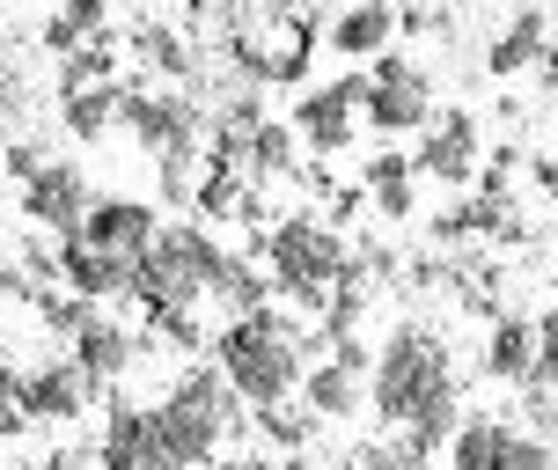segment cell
<instances>
[{
  "label": "cell",
  "instance_id": "obj_1",
  "mask_svg": "<svg viewBox=\"0 0 558 470\" xmlns=\"http://www.w3.org/2000/svg\"><path fill=\"white\" fill-rule=\"evenodd\" d=\"M367 397H375V412L404 426V442L418 456H434L441 442H456V360H448L441 332H426V324H397L383 346H375V375H367Z\"/></svg>",
  "mask_w": 558,
  "mask_h": 470
},
{
  "label": "cell",
  "instance_id": "obj_2",
  "mask_svg": "<svg viewBox=\"0 0 558 470\" xmlns=\"http://www.w3.org/2000/svg\"><path fill=\"white\" fill-rule=\"evenodd\" d=\"M302 324L294 316H279L272 302L251 309V316H228V332L214 338V360H221V375L243 389V405H287L308 375V346H302Z\"/></svg>",
  "mask_w": 558,
  "mask_h": 470
},
{
  "label": "cell",
  "instance_id": "obj_3",
  "mask_svg": "<svg viewBox=\"0 0 558 470\" xmlns=\"http://www.w3.org/2000/svg\"><path fill=\"white\" fill-rule=\"evenodd\" d=\"M243 412H251V405H243V389L221 375V360H214V367H184L177 389L155 405L177 470H206V463H214L228 434H243Z\"/></svg>",
  "mask_w": 558,
  "mask_h": 470
},
{
  "label": "cell",
  "instance_id": "obj_4",
  "mask_svg": "<svg viewBox=\"0 0 558 470\" xmlns=\"http://www.w3.org/2000/svg\"><path fill=\"white\" fill-rule=\"evenodd\" d=\"M265 273H272V287L287 294V302H302L308 316H324V302H331V287L345 279V265H353V243L338 236V221H324V214H287V221L265 228Z\"/></svg>",
  "mask_w": 558,
  "mask_h": 470
},
{
  "label": "cell",
  "instance_id": "obj_5",
  "mask_svg": "<svg viewBox=\"0 0 558 470\" xmlns=\"http://www.w3.org/2000/svg\"><path fill=\"white\" fill-rule=\"evenodd\" d=\"M221 265L228 250L206 236L198 221H177L155 236V250L140 257L133 273V302L147 309V316H162V309H198V294H214L221 287Z\"/></svg>",
  "mask_w": 558,
  "mask_h": 470
},
{
  "label": "cell",
  "instance_id": "obj_6",
  "mask_svg": "<svg viewBox=\"0 0 558 470\" xmlns=\"http://www.w3.org/2000/svg\"><path fill=\"white\" fill-rule=\"evenodd\" d=\"M367 125L375 133H426L434 125V82L412 52H383L367 59Z\"/></svg>",
  "mask_w": 558,
  "mask_h": 470
},
{
  "label": "cell",
  "instance_id": "obj_7",
  "mask_svg": "<svg viewBox=\"0 0 558 470\" xmlns=\"http://www.w3.org/2000/svg\"><path fill=\"white\" fill-rule=\"evenodd\" d=\"M118 125H133V140L147 155H169V147H206L214 133V111L198 104L192 88H177V96H155V88H125V118Z\"/></svg>",
  "mask_w": 558,
  "mask_h": 470
},
{
  "label": "cell",
  "instance_id": "obj_8",
  "mask_svg": "<svg viewBox=\"0 0 558 470\" xmlns=\"http://www.w3.org/2000/svg\"><path fill=\"white\" fill-rule=\"evenodd\" d=\"M448 470H551V442L507 419H463L448 442Z\"/></svg>",
  "mask_w": 558,
  "mask_h": 470
},
{
  "label": "cell",
  "instance_id": "obj_9",
  "mask_svg": "<svg viewBox=\"0 0 558 470\" xmlns=\"http://www.w3.org/2000/svg\"><path fill=\"white\" fill-rule=\"evenodd\" d=\"M367 104V74H338L324 88H302L294 104V133L308 140V155H338L353 147V111Z\"/></svg>",
  "mask_w": 558,
  "mask_h": 470
},
{
  "label": "cell",
  "instance_id": "obj_10",
  "mask_svg": "<svg viewBox=\"0 0 558 470\" xmlns=\"http://www.w3.org/2000/svg\"><path fill=\"white\" fill-rule=\"evenodd\" d=\"M477 155H485V133H477L471 111H434V125L418 133V155L412 169L418 177H434V184H477Z\"/></svg>",
  "mask_w": 558,
  "mask_h": 470
},
{
  "label": "cell",
  "instance_id": "obj_11",
  "mask_svg": "<svg viewBox=\"0 0 558 470\" xmlns=\"http://www.w3.org/2000/svg\"><path fill=\"white\" fill-rule=\"evenodd\" d=\"M96 470H177L155 405H111L104 442H96Z\"/></svg>",
  "mask_w": 558,
  "mask_h": 470
},
{
  "label": "cell",
  "instance_id": "obj_12",
  "mask_svg": "<svg viewBox=\"0 0 558 470\" xmlns=\"http://www.w3.org/2000/svg\"><path fill=\"white\" fill-rule=\"evenodd\" d=\"M133 257H118V250L88 243L82 228L74 236H59V287H74L88 302H118V294H133Z\"/></svg>",
  "mask_w": 558,
  "mask_h": 470
},
{
  "label": "cell",
  "instance_id": "obj_13",
  "mask_svg": "<svg viewBox=\"0 0 558 470\" xmlns=\"http://www.w3.org/2000/svg\"><path fill=\"white\" fill-rule=\"evenodd\" d=\"M88 206H96V192H88V177L74 162H45L23 184V214L37 228H59V236H74V228L88 221Z\"/></svg>",
  "mask_w": 558,
  "mask_h": 470
},
{
  "label": "cell",
  "instance_id": "obj_14",
  "mask_svg": "<svg viewBox=\"0 0 558 470\" xmlns=\"http://www.w3.org/2000/svg\"><path fill=\"white\" fill-rule=\"evenodd\" d=\"M88 397H96V375H88L82 360H45V367H29L23 375V405L29 419H52V426H66V419L88 412Z\"/></svg>",
  "mask_w": 558,
  "mask_h": 470
},
{
  "label": "cell",
  "instance_id": "obj_15",
  "mask_svg": "<svg viewBox=\"0 0 558 470\" xmlns=\"http://www.w3.org/2000/svg\"><path fill=\"white\" fill-rule=\"evenodd\" d=\"M82 236L140 265V257L155 250V236H162V214H155L147 198H96V206H88V221H82Z\"/></svg>",
  "mask_w": 558,
  "mask_h": 470
},
{
  "label": "cell",
  "instance_id": "obj_16",
  "mask_svg": "<svg viewBox=\"0 0 558 470\" xmlns=\"http://www.w3.org/2000/svg\"><path fill=\"white\" fill-rule=\"evenodd\" d=\"M66 346H74V360H82L88 375H96V389H111L118 375L133 367V353H140V338L125 332L118 316H104V309H96V316H88V324H82L74 338H66Z\"/></svg>",
  "mask_w": 558,
  "mask_h": 470
},
{
  "label": "cell",
  "instance_id": "obj_17",
  "mask_svg": "<svg viewBox=\"0 0 558 470\" xmlns=\"http://www.w3.org/2000/svg\"><path fill=\"white\" fill-rule=\"evenodd\" d=\"M477 367H485L493 383H530V375H536V324H530V316H493Z\"/></svg>",
  "mask_w": 558,
  "mask_h": 470
},
{
  "label": "cell",
  "instance_id": "obj_18",
  "mask_svg": "<svg viewBox=\"0 0 558 470\" xmlns=\"http://www.w3.org/2000/svg\"><path fill=\"white\" fill-rule=\"evenodd\" d=\"M544 45H551V29H544V8H522L514 23L485 45V74L493 82H514V74H530L536 59H544Z\"/></svg>",
  "mask_w": 558,
  "mask_h": 470
},
{
  "label": "cell",
  "instance_id": "obj_19",
  "mask_svg": "<svg viewBox=\"0 0 558 470\" xmlns=\"http://www.w3.org/2000/svg\"><path fill=\"white\" fill-rule=\"evenodd\" d=\"M390 37H397V8H390V0H353V8L331 23V52L383 59V52H390Z\"/></svg>",
  "mask_w": 558,
  "mask_h": 470
},
{
  "label": "cell",
  "instance_id": "obj_20",
  "mask_svg": "<svg viewBox=\"0 0 558 470\" xmlns=\"http://www.w3.org/2000/svg\"><path fill=\"white\" fill-rule=\"evenodd\" d=\"M302 405L316 419H353L367 405V375H353L345 360H316V367L302 375Z\"/></svg>",
  "mask_w": 558,
  "mask_h": 470
},
{
  "label": "cell",
  "instance_id": "obj_21",
  "mask_svg": "<svg viewBox=\"0 0 558 470\" xmlns=\"http://www.w3.org/2000/svg\"><path fill=\"white\" fill-rule=\"evenodd\" d=\"M125 118V82H96V88H66L59 96V125L74 140H104Z\"/></svg>",
  "mask_w": 558,
  "mask_h": 470
},
{
  "label": "cell",
  "instance_id": "obj_22",
  "mask_svg": "<svg viewBox=\"0 0 558 470\" xmlns=\"http://www.w3.org/2000/svg\"><path fill=\"white\" fill-rule=\"evenodd\" d=\"M251 192H257L251 169H235V162H206V177H198V198H192V206L206 214V221H243Z\"/></svg>",
  "mask_w": 558,
  "mask_h": 470
},
{
  "label": "cell",
  "instance_id": "obj_23",
  "mask_svg": "<svg viewBox=\"0 0 558 470\" xmlns=\"http://www.w3.org/2000/svg\"><path fill=\"white\" fill-rule=\"evenodd\" d=\"M118 74V29H96L88 45H74V52L59 59V96L66 88H96V82H111Z\"/></svg>",
  "mask_w": 558,
  "mask_h": 470
},
{
  "label": "cell",
  "instance_id": "obj_24",
  "mask_svg": "<svg viewBox=\"0 0 558 470\" xmlns=\"http://www.w3.org/2000/svg\"><path fill=\"white\" fill-rule=\"evenodd\" d=\"M302 169V133H294V118L279 125V118H265L251 133V177H294Z\"/></svg>",
  "mask_w": 558,
  "mask_h": 470
},
{
  "label": "cell",
  "instance_id": "obj_25",
  "mask_svg": "<svg viewBox=\"0 0 558 470\" xmlns=\"http://www.w3.org/2000/svg\"><path fill=\"white\" fill-rule=\"evenodd\" d=\"M133 52L155 59L169 82H198V52H192V45H184L169 23H140V29H133Z\"/></svg>",
  "mask_w": 558,
  "mask_h": 470
},
{
  "label": "cell",
  "instance_id": "obj_26",
  "mask_svg": "<svg viewBox=\"0 0 558 470\" xmlns=\"http://www.w3.org/2000/svg\"><path fill=\"white\" fill-rule=\"evenodd\" d=\"M214 294H221V302L235 309V316H251V309L272 302L279 287H272V273H257L251 257H228V265H221V287H214Z\"/></svg>",
  "mask_w": 558,
  "mask_h": 470
},
{
  "label": "cell",
  "instance_id": "obj_27",
  "mask_svg": "<svg viewBox=\"0 0 558 470\" xmlns=\"http://www.w3.org/2000/svg\"><path fill=\"white\" fill-rule=\"evenodd\" d=\"M251 419H257V434H265V442H272L279 456H302L308 434H316V426H308L316 412H294V405H257Z\"/></svg>",
  "mask_w": 558,
  "mask_h": 470
},
{
  "label": "cell",
  "instance_id": "obj_28",
  "mask_svg": "<svg viewBox=\"0 0 558 470\" xmlns=\"http://www.w3.org/2000/svg\"><path fill=\"white\" fill-rule=\"evenodd\" d=\"M29 309L45 316V332H52V338H74L88 316H96V302H88V294H74V287H45Z\"/></svg>",
  "mask_w": 558,
  "mask_h": 470
},
{
  "label": "cell",
  "instance_id": "obj_29",
  "mask_svg": "<svg viewBox=\"0 0 558 470\" xmlns=\"http://www.w3.org/2000/svg\"><path fill=\"white\" fill-rule=\"evenodd\" d=\"M228 67L243 74V88H265V82H279V52H272V45H257L251 29H235V37H228Z\"/></svg>",
  "mask_w": 558,
  "mask_h": 470
},
{
  "label": "cell",
  "instance_id": "obj_30",
  "mask_svg": "<svg viewBox=\"0 0 558 470\" xmlns=\"http://www.w3.org/2000/svg\"><path fill=\"white\" fill-rule=\"evenodd\" d=\"M155 162H162V198H169V206H192L198 177H206V169H192L198 147H169V155H155Z\"/></svg>",
  "mask_w": 558,
  "mask_h": 470
},
{
  "label": "cell",
  "instance_id": "obj_31",
  "mask_svg": "<svg viewBox=\"0 0 558 470\" xmlns=\"http://www.w3.org/2000/svg\"><path fill=\"white\" fill-rule=\"evenodd\" d=\"M345 470H434V463H426L412 442H375V448H353Z\"/></svg>",
  "mask_w": 558,
  "mask_h": 470
},
{
  "label": "cell",
  "instance_id": "obj_32",
  "mask_svg": "<svg viewBox=\"0 0 558 470\" xmlns=\"http://www.w3.org/2000/svg\"><path fill=\"white\" fill-rule=\"evenodd\" d=\"M23 426H29V405H23V375H15V367L0 360V442H15Z\"/></svg>",
  "mask_w": 558,
  "mask_h": 470
},
{
  "label": "cell",
  "instance_id": "obj_33",
  "mask_svg": "<svg viewBox=\"0 0 558 470\" xmlns=\"http://www.w3.org/2000/svg\"><path fill=\"white\" fill-rule=\"evenodd\" d=\"M147 324H155V332H162L177 353H198V346H206V332H198V309H162V316H147Z\"/></svg>",
  "mask_w": 558,
  "mask_h": 470
},
{
  "label": "cell",
  "instance_id": "obj_34",
  "mask_svg": "<svg viewBox=\"0 0 558 470\" xmlns=\"http://www.w3.org/2000/svg\"><path fill=\"white\" fill-rule=\"evenodd\" d=\"M530 383H551L558 389V309L536 316V375H530Z\"/></svg>",
  "mask_w": 558,
  "mask_h": 470
},
{
  "label": "cell",
  "instance_id": "obj_35",
  "mask_svg": "<svg viewBox=\"0 0 558 470\" xmlns=\"http://www.w3.org/2000/svg\"><path fill=\"white\" fill-rule=\"evenodd\" d=\"M404 177H418V169H412V155H397V147L367 155V169H361V184H367V192H383V184H404Z\"/></svg>",
  "mask_w": 558,
  "mask_h": 470
},
{
  "label": "cell",
  "instance_id": "obj_36",
  "mask_svg": "<svg viewBox=\"0 0 558 470\" xmlns=\"http://www.w3.org/2000/svg\"><path fill=\"white\" fill-rule=\"evenodd\" d=\"M367 198H375V214H383V221H412V214H418V177L383 184V192H367Z\"/></svg>",
  "mask_w": 558,
  "mask_h": 470
},
{
  "label": "cell",
  "instance_id": "obj_37",
  "mask_svg": "<svg viewBox=\"0 0 558 470\" xmlns=\"http://www.w3.org/2000/svg\"><path fill=\"white\" fill-rule=\"evenodd\" d=\"M45 162H52V155H45L37 140H8V155H0V169H8L15 184H29V177H37V169H45Z\"/></svg>",
  "mask_w": 558,
  "mask_h": 470
},
{
  "label": "cell",
  "instance_id": "obj_38",
  "mask_svg": "<svg viewBox=\"0 0 558 470\" xmlns=\"http://www.w3.org/2000/svg\"><path fill=\"white\" fill-rule=\"evenodd\" d=\"M74 45H88V29L74 23V15H66V8H59L52 23H45V52H59V59H66V52H74Z\"/></svg>",
  "mask_w": 558,
  "mask_h": 470
},
{
  "label": "cell",
  "instance_id": "obj_39",
  "mask_svg": "<svg viewBox=\"0 0 558 470\" xmlns=\"http://www.w3.org/2000/svg\"><path fill=\"white\" fill-rule=\"evenodd\" d=\"M206 470H287V456H257V448H243V456H214Z\"/></svg>",
  "mask_w": 558,
  "mask_h": 470
},
{
  "label": "cell",
  "instance_id": "obj_40",
  "mask_svg": "<svg viewBox=\"0 0 558 470\" xmlns=\"http://www.w3.org/2000/svg\"><path fill=\"white\" fill-rule=\"evenodd\" d=\"M59 8H66V15H74L88 37H96V29H111V23H104V0H59Z\"/></svg>",
  "mask_w": 558,
  "mask_h": 470
},
{
  "label": "cell",
  "instance_id": "obj_41",
  "mask_svg": "<svg viewBox=\"0 0 558 470\" xmlns=\"http://www.w3.org/2000/svg\"><path fill=\"white\" fill-rule=\"evenodd\" d=\"M530 184L544 198H558V162H551V155H536V162H530Z\"/></svg>",
  "mask_w": 558,
  "mask_h": 470
},
{
  "label": "cell",
  "instance_id": "obj_42",
  "mask_svg": "<svg viewBox=\"0 0 558 470\" xmlns=\"http://www.w3.org/2000/svg\"><path fill=\"white\" fill-rule=\"evenodd\" d=\"M536 74H544V88H558V45H544V59H536Z\"/></svg>",
  "mask_w": 558,
  "mask_h": 470
},
{
  "label": "cell",
  "instance_id": "obj_43",
  "mask_svg": "<svg viewBox=\"0 0 558 470\" xmlns=\"http://www.w3.org/2000/svg\"><path fill=\"white\" fill-rule=\"evenodd\" d=\"M0 155H8V140H0Z\"/></svg>",
  "mask_w": 558,
  "mask_h": 470
},
{
  "label": "cell",
  "instance_id": "obj_44",
  "mask_svg": "<svg viewBox=\"0 0 558 470\" xmlns=\"http://www.w3.org/2000/svg\"><path fill=\"white\" fill-rule=\"evenodd\" d=\"M0 279H8V265H0Z\"/></svg>",
  "mask_w": 558,
  "mask_h": 470
}]
</instances>
